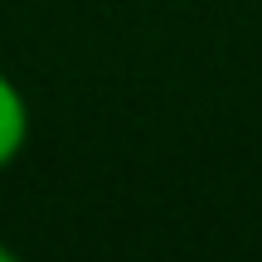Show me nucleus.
I'll list each match as a JSON object with an SVG mask.
<instances>
[{
    "instance_id": "1",
    "label": "nucleus",
    "mask_w": 262,
    "mask_h": 262,
    "mask_svg": "<svg viewBox=\"0 0 262 262\" xmlns=\"http://www.w3.org/2000/svg\"><path fill=\"white\" fill-rule=\"evenodd\" d=\"M29 126H34V117H29V97H25V88H19L15 78L0 68V170H10L19 156H25V146H29Z\"/></svg>"
},
{
    "instance_id": "2",
    "label": "nucleus",
    "mask_w": 262,
    "mask_h": 262,
    "mask_svg": "<svg viewBox=\"0 0 262 262\" xmlns=\"http://www.w3.org/2000/svg\"><path fill=\"white\" fill-rule=\"evenodd\" d=\"M0 262H15V248H5V243H0Z\"/></svg>"
}]
</instances>
